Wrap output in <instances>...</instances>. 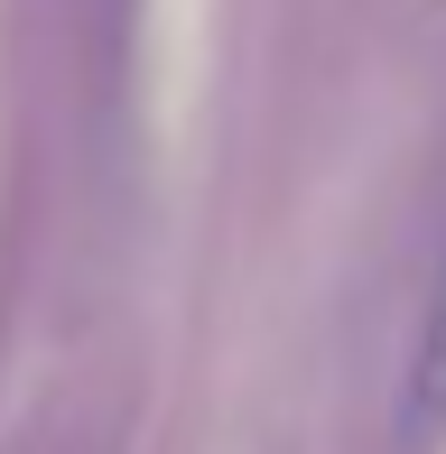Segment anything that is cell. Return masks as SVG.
<instances>
[{
	"instance_id": "cell-1",
	"label": "cell",
	"mask_w": 446,
	"mask_h": 454,
	"mask_svg": "<svg viewBox=\"0 0 446 454\" xmlns=\"http://www.w3.org/2000/svg\"><path fill=\"white\" fill-rule=\"evenodd\" d=\"M400 445H410V454H437L446 445V251H437L428 306H418L410 380H400Z\"/></svg>"
}]
</instances>
